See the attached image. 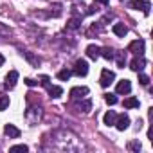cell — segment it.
Masks as SVG:
<instances>
[{
    "mask_svg": "<svg viewBox=\"0 0 153 153\" xmlns=\"http://www.w3.org/2000/svg\"><path fill=\"white\" fill-rule=\"evenodd\" d=\"M114 79H115V74H114L112 70H108V68H103V70H101V78H99V83H101V87H103V88L110 87V85L114 83Z\"/></svg>",
    "mask_w": 153,
    "mask_h": 153,
    "instance_id": "obj_1",
    "label": "cell"
},
{
    "mask_svg": "<svg viewBox=\"0 0 153 153\" xmlns=\"http://www.w3.org/2000/svg\"><path fill=\"white\" fill-rule=\"evenodd\" d=\"M72 72L76 76H79V78H81V76H87L88 74V63L85 59H78V61L74 63V70Z\"/></svg>",
    "mask_w": 153,
    "mask_h": 153,
    "instance_id": "obj_2",
    "label": "cell"
},
{
    "mask_svg": "<svg viewBox=\"0 0 153 153\" xmlns=\"http://www.w3.org/2000/svg\"><path fill=\"white\" fill-rule=\"evenodd\" d=\"M131 9H140L146 16L149 15V9H151V6H149V2H144V0H131V2L128 4Z\"/></svg>",
    "mask_w": 153,
    "mask_h": 153,
    "instance_id": "obj_3",
    "label": "cell"
},
{
    "mask_svg": "<svg viewBox=\"0 0 153 153\" xmlns=\"http://www.w3.org/2000/svg\"><path fill=\"white\" fill-rule=\"evenodd\" d=\"M16 81H18V72L16 70H11L7 76H6V90H13L15 88V85H16Z\"/></svg>",
    "mask_w": 153,
    "mask_h": 153,
    "instance_id": "obj_4",
    "label": "cell"
},
{
    "mask_svg": "<svg viewBox=\"0 0 153 153\" xmlns=\"http://www.w3.org/2000/svg\"><path fill=\"white\" fill-rule=\"evenodd\" d=\"M25 117H27V121L31 124H36L40 121V117H42V110L40 108H29L27 114H25Z\"/></svg>",
    "mask_w": 153,
    "mask_h": 153,
    "instance_id": "obj_5",
    "label": "cell"
},
{
    "mask_svg": "<svg viewBox=\"0 0 153 153\" xmlns=\"http://www.w3.org/2000/svg\"><path fill=\"white\" fill-rule=\"evenodd\" d=\"M128 51H130V52H135L137 56H142V52H144V40H135V42H131L130 47H128Z\"/></svg>",
    "mask_w": 153,
    "mask_h": 153,
    "instance_id": "obj_6",
    "label": "cell"
},
{
    "mask_svg": "<svg viewBox=\"0 0 153 153\" xmlns=\"http://www.w3.org/2000/svg\"><path fill=\"white\" fill-rule=\"evenodd\" d=\"M144 67H146V59H144L142 56H135V58L131 59V63H130V68L135 70V72H140Z\"/></svg>",
    "mask_w": 153,
    "mask_h": 153,
    "instance_id": "obj_7",
    "label": "cell"
},
{
    "mask_svg": "<svg viewBox=\"0 0 153 153\" xmlns=\"http://www.w3.org/2000/svg\"><path fill=\"white\" fill-rule=\"evenodd\" d=\"M115 126H117V130L124 131V130L130 126V117H128L126 114H121V115H117V119H115Z\"/></svg>",
    "mask_w": 153,
    "mask_h": 153,
    "instance_id": "obj_8",
    "label": "cell"
},
{
    "mask_svg": "<svg viewBox=\"0 0 153 153\" xmlns=\"http://www.w3.org/2000/svg\"><path fill=\"white\" fill-rule=\"evenodd\" d=\"M88 94V88L87 87H74L72 90H70V97L72 99H81V97H85Z\"/></svg>",
    "mask_w": 153,
    "mask_h": 153,
    "instance_id": "obj_9",
    "label": "cell"
},
{
    "mask_svg": "<svg viewBox=\"0 0 153 153\" xmlns=\"http://www.w3.org/2000/svg\"><path fill=\"white\" fill-rule=\"evenodd\" d=\"M130 90H131V83H130L128 79L119 81L117 87H115V92H117V94H130Z\"/></svg>",
    "mask_w": 153,
    "mask_h": 153,
    "instance_id": "obj_10",
    "label": "cell"
},
{
    "mask_svg": "<svg viewBox=\"0 0 153 153\" xmlns=\"http://www.w3.org/2000/svg\"><path fill=\"white\" fill-rule=\"evenodd\" d=\"M4 131H6V135L11 137V139H18V137H20V130H18L15 124H6Z\"/></svg>",
    "mask_w": 153,
    "mask_h": 153,
    "instance_id": "obj_11",
    "label": "cell"
},
{
    "mask_svg": "<svg viewBox=\"0 0 153 153\" xmlns=\"http://www.w3.org/2000/svg\"><path fill=\"white\" fill-rule=\"evenodd\" d=\"M112 31H114L115 36H121V38H124V36L128 34V27H126L124 24H115V25L112 27Z\"/></svg>",
    "mask_w": 153,
    "mask_h": 153,
    "instance_id": "obj_12",
    "label": "cell"
},
{
    "mask_svg": "<svg viewBox=\"0 0 153 153\" xmlns=\"http://www.w3.org/2000/svg\"><path fill=\"white\" fill-rule=\"evenodd\" d=\"M99 52H101V47H97V45H88L87 47V56L90 59H97L99 58Z\"/></svg>",
    "mask_w": 153,
    "mask_h": 153,
    "instance_id": "obj_13",
    "label": "cell"
},
{
    "mask_svg": "<svg viewBox=\"0 0 153 153\" xmlns=\"http://www.w3.org/2000/svg\"><path fill=\"white\" fill-rule=\"evenodd\" d=\"M115 119H117V115H115V112H106L105 114V117H103V123L106 124V126H112V124H115Z\"/></svg>",
    "mask_w": 153,
    "mask_h": 153,
    "instance_id": "obj_14",
    "label": "cell"
},
{
    "mask_svg": "<svg viewBox=\"0 0 153 153\" xmlns=\"http://www.w3.org/2000/svg\"><path fill=\"white\" fill-rule=\"evenodd\" d=\"M47 90H49V96H51V97H54V99H56V97H59V96L63 94V88H61V87H51V85H49V87H47Z\"/></svg>",
    "mask_w": 153,
    "mask_h": 153,
    "instance_id": "obj_15",
    "label": "cell"
},
{
    "mask_svg": "<svg viewBox=\"0 0 153 153\" xmlns=\"http://www.w3.org/2000/svg\"><path fill=\"white\" fill-rule=\"evenodd\" d=\"M99 56H103L105 59H114V58H115V54H114V51H112L110 47H105V49H101Z\"/></svg>",
    "mask_w": 153,
    "mask_h": 153,
    "instance_id": "obj_16",
    "label": "cell"
},
{
    "mask_svg": "<svg viewBox=\"0 0 153 153\" xmlns=\"http://www.w3.org/2000/svg\"><path fill=\"white\" fill-rule=\"evenodd\" d=\"M124 106L126 108H139V99L137 97H128V99H124Z\"/></svg>",
    "mask_w": 153,
    "mask_h": 153,
    "instance_id": "obj_17",
    "label": "cell"
},
{
    "mask_svg": "<svg viewBox=\"0 0 153 153\" xmlns=\"http://www.w3.org/2000/svg\"><path fill=\"white\" fill-rule=\"evenodd\" d=\"M72 76V70H68V68H63V70H59L58 72V79H61V81H67L68 78Z\"/></svg>",
    "mask_w": 153,
    "mask_h": 153,
    "instance_id": "obj_18",
    "label": "cell"
},
{
    "mask_svg": "<svg viewBox=\"0 0 153 153\" xmlns=\"http://www.w3.org/2000/svg\"><path fill=\"white\" fill-rule=\"evenodd\" d=\"M7 106H9V97H7V96H4V94H0V112L6 110Z\"/></svg>",
    "mask_w": 153,
    "mask_h": 153,
    "instance_id": "obj_19",
    "label": "cell"
},
{
    "mask_svg": "<svg viewBox=\"0 0 153 153\" xmlns=\"http://www.w3.org/2000/svg\"><path fill=\"white\" fill-rule=\"evenodd\" d=\"M79 24H81V22H79L78 18H70V20H68V24H67V27H68V29H78V27H79Z\"/></svg>",
    "mask_w": 153,
    "mask_h": 153,
    "instance_id": "obj_20",
    "label": "cell"
},
{
    "mask_svg": "<svg viewBox=\"0 0 153 153\" xmlns=\"http://www.w3.org/2000/svg\"><path fill=\"white\" fill-rule=\"evenodd\" d=\"M24 56H25V58H27V59H29V61H31V63H33V65H36V67H38V65H40V58H36V56H33V54H31V52H25V54H24Z\"/></svg>",
    "mask_w": 153,
    "mask_h": 153,
    "instance_id": "obj_21",
    "label": "cell"
},
{
    "mask_svg": "<svg viewBox=\"0 0 153 153\" xmlns=\"http://www.w3.org/2000/svg\"><path fill=\"white\" fill-rule=\"evenodd\" d=\"M124 63H126V52H117V65L124 67Z\"/></svg>",
    "mask_w": 153,
    "mask_h": 153,
    "instance_id": "obj_22",
    "label": "cell"
},
{
    "mask_svg": "<svg viewBox=\"0 0 153 153\" xmlns=\"http://www.w3.org/2000/svg\"><path fill=\"white\" fill-rule=\"evenodd\" d=\"M78 108H79V110H83V112H88V110L92 108V103H90V101H83V103H79V105H78Z\"/></svg>",
    "mask_w": 153,
    "mask_h": 153,
    "instance_id": "obj_23",
    "label": "cell"
},
{
    "mask_svg": "<svg viewBox=\"0 0 153 153\" xmlns=\"http://www.w3.org/2000/svg\"><path fill=\"white\" fill-rule=\"evenodd\" d=\"M105 101H106L108 105H115V103H117V97H115L114 94H105Z\"/></svg>",
    "mask_w": 153,
    "mask_h": 153,
    "instance_id": "obj_24",
    "label": "cell"
},
{
    "mask_svg": "<svg viewBox=\"0 0 153 153\" xmlns=\"http://www.w3.org/2000/svg\"><path fill=\"white\" fill-rule=\"evenodd\" d=\"M27 149H29V148H27L25 144H18V146H13L9 151H11V153H15V151H27Z\"/></svg>",
    "mask_w": 153,
    "mask_h": 153,
    "instance_id": "obj_25",
    "label": "cell"
},
{
    "mask_svg": "<svg viewBox=\"0 0 153 153\" xmlns=\"http://www.w3.org/2000/svg\"><path fill=\"white\" fill-rule=\"evenodd\" d=\"M139 81H140V85H144V87H146V85L149 83V78H148L146 74H139Z\"/></svg>",
    "mask_w": 153,
    "mask_h": 153,
    "instance_id": "obj_26",
    "label": "cell"
},
{
    "mask_svg": "<svg viewBox=\"0 0 153 153\" xmlns=\"http://www.w3.org/2000/svg\"><path fill=\"white\" fill-rule=\"evenodd\" d=\"M128 148H130L131 151H140V142H130Z\"/></svg>",
    "mask_w": 153,
    "mask_h": 153,
    "instance_id": "obj_27",
    "label": "cell"
},
{
    "mask_svg": "<svg viewBox=\"0 0 153 153\" xmlns=\"http://www.w3.org/2000/svg\"><path fill=\"white\" fill-rule=\"evenodd\" d=\"M25 85H27V87H34V85H38V81H34V79H25Z\"/></svg>",
    "mask_w": 153,
    "mask_h": 153,
    "instance_id": "obj_28",
    "label": "cell"
},
{
    "mask_svg": "<svg viewBox=\"0 0 153 153\" xmlns=\"http://www.w3.org/2000/svg\"><path fill=\"white\" fill-rule=\"evenodd\" d=\"M94 2H97V4H103V6H108V0H94Z\"/></svg>",
    "mask_w": 153,
    "mask_h": 153,
    "instance_id": "obj_29",
    "label": "cell"
},
{
    "mask_svg": "<svg viewBox=\"0 0 153 153\" xmlns=\"http://www.w3.org/2000/svg\"><path fill=\"white\" fill-rule=\"evenodd\" d=\"M4 61H6V59H4V56H2V54H0V67H2V65H4Z\"/></svg>",
    "mask_w": 153,
    "mask_h": 153,
    "instance_id": "obj_30",
    "label": "cell"
}]
</instances>
